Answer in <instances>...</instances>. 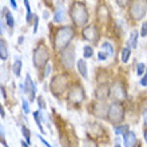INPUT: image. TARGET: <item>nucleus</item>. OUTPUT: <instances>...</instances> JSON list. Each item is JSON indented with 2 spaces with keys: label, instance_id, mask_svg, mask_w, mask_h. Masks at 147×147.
Returning a JSON list of instances; mask_svg holds the SVG:
<instances>
[{
  "label": "nucleus",
  "instance_id": "nucleus-12",
  "mask_svg": "<svg viewBox=\"0 0 147 147\" xmlns=\"http://www.w3.org/2000/svg\"><path fill=\"white\" fill-rule=\"evenodd\" d=\"M110 95H111V90H110V87L107 84H102V86L98 87L96 98L99 99V100H105V99H107Z\"/></svg>",
  "mask_w": 147,
  "mask_h": 147
},
{
  "label": "nucleus",
  "instance_id": "nucleus-44",
  "mask_svg": "<svg viewBox=\"0 0 147 147\" xmlns=\"http://www.w3.org/2000/svg\"><path fill=\"white\" fill-rule=\"evenodd\" d=\"M3 31H4V22L1 20V34H3Z\"/></svg>",
  "mask_w": 147,
  "mask_h": 147
},
{
  "label": "nucleus",
  "instance_id": "nucleus-47",
  "mask_svg": "<svg viewBox=\"0 0 147 147\" xmlns=\"http://www.w3.org/2000/svg\"><path fill=\"white\" fill-rule=\"evenodd\" d=\"M4 147H8V146H4Z\"/></svg>",
  "mask_w": 147,
  "mask_h": 147
},
{
  "label": "nucleus",
  "instance_id": "nucleus-15",
  "mask_svg": "<svg viewBox=\"0 0 147 147\" xmlns=\"http://www.w3.org/2000/svg\"><path fill=\"white\" fill-rule=\"evenodd\" d=\"M78 66V71H79V74H80L83 78H87L88 75H87V64H86V60L84 59H79L76 63Z\"/></svg>",
  "mask_w": 147,
  "mask_h": 147
},
{
  "label": "nucleus",
  "instance_id": "nucleus-46",
  "mask_svg": "<svg viewBox=\"0 0 147 147\" xmlns=\"http://www.w3.org/2000/svg\"><path fill=\"white\" fill-rule=\"evenodd\" d=\"M115 147H120V146H119V144H116V146H115Z\"/></svg>",
  "mask_w": 147,
  "mask_h": 147
},
{
  "label": "nucleus",
  "instance_id": "nucleus-25",
  "mask_svg": "<svg viewBox=\"0 0 147 147\" xmlns=\"http://www.w3.org/2000/svg\"><path fill=\"white\" fill-rule=\"evenodd\" d=\"M22 134H23V136L26 138V143L31 144V134H30V130L23 126V127H22Z\"/></svg>",
  "mask_w": 147,
  "mask_h": 147
},
{
  "label": "nucleus",
  "instance_id": "nucleus-38",
  "mask_svg": "<svg viewBox=\"0 0 147 147\" xmlns=\"http://www.w3.org/2000/svg\"><path fill=\"white\" fill-rule=\"evenodd\" d=\"M98 106H99V103H98ZM105 109H106V106L103 105V103H102V105H100V110H105ZM98 110H99V109H96V107H95V109H94V111H98ZM96 115L99 116V112H98ZM100 116H103V115H102V112H100Z\"/></svg>",
  "mask_w": 147,
  "mask_h": 147
},
{
  "label": "nucleus",
  "instance_id": "nucleus-40",
  "mask_svg": "<svg viewBox=\"0 0 147 147\" xmlns=\"http://www.w3.org/2000/svg\"><path fill=\"white\" fill-rule=\"evenodd\" d=\"M0 114H1V119H4V116H5V112H4V109H3V107H0Z\"/></svg>",
  "mask_w": 147,
  "mask_h": 147
},
{
  "label": "nucleus",
  "instance_id": "nucleus-29",
  "mask_svg": "<svg viewBox=\"0 0 147 147\" xmlns=\"http://www.w3.org/2000/svg\"><path fill=\"white\" fill-rule=\"evenodd\" d=\"M83 147H98V144L95 143L94 140L87 139V140H84V143H83Z\"/></svg>",
  "mask_w": 147,
  "mask_h": 147
},
{
  "label": "nucleus",
  "instance_id": "nucleus-18",
  "mask_svg": "<svg viewBox=\"0 0 147 147\" xmlns=\"http://www.w3.org/2000/svg\"><path fill=\"white\" fill-rule=\"evenodd\" d=\"M8 58V51H7V43L4 42L3 39L0 40V59L5 60Z\"/></svg>",
  "mask_w": 147,
  "mask_h": 147
},
{
  "label": "nucleus",
  "instance_id": "nucleus-32",
  "mask_svg": "<svg viewBox=\"0 0 147 147\" xmlns=\"http://www.w3.org/2000/svg\"><path fill=\"white\" fill-rule=\"evenodd\" d=\"M140 84L143 86V87H147V68H146V74H144L142 79H140Z\"/></svg>",
  "mask_w": 147,
  "mask_h": 147
},
{
  "label": "nucleus",
  "instance_id": "nucleus-6",
  "mask_svg": "<svg viewBox=\"0 0 147 147\" xmlns=\"http://www.w3.org/2000/svg\"><path fill=\"white\" fill-rule=\"evenodd\" d=\"M147 11V1L146 0H136V1H132L131 4V16L135 20H140L144 16Z\"/></svg>",
  "mask_w": 147,
  "mask_h": 147
},
{
  "label": "nucleus",
  "instance_id": "nucleus-11",
  "mask_svg": "<svg viewBox=\"0 0 147 147\" xmlns=\"http://www.w3.org/2000/svg\"><path fill=\"white\" fill-rule=\"evenodd\" d=\"M83 36H84L86 40H90V42H95L98 39V31L94 26H87V27L83 30Z\"/></svg>",
  "mask_w": 147,
  "mask_h": 147
},
{
  "label": "nucleus",
  "instance_id": "nucleus-39",
  "mask_svg": "<svg viewBox=\"0 0 147 147\" xmlns=\"http://www.w3.org/2000/svg\"><path fill=\"white\" fill-rule=\"evenodd\" d=\"M1 96H3V99L5 100V98H7V95H5V88H4L3 86H1Z\"/></svg>",
  "mask_w": 147,
  "mask_h": 147
},
{
  "label": "nucleus",
  "instance_id": "nucleus-45",
  "mask_svg": "<svg viewBox=\"0 0 147 147\" xmlns=\"http://www.w3.org/2000/svg\"><path fill=\"white\" fill-rule=\"evenodd\" d=\"M48 16H50L48 15V12H44V18H46V19H48Z\"/></svg>",
  "mask_w": 147,
  "mask_h": 147
},
{
  "label": "nucleus",
  "instance_id": "nucleus-30",
  "mask_svg": "<svg viewBox=\"0 0 147 147\" xmlns=\"http://www.w3.org/2000/svg\"><path fill=\"white\" fill-rule=\"evenodd\" d=\"M38 26H39V18L38 16H34V34H36V32H38Z\"/></svg>",
  "mask_w": 147,
  "mask_h": 147
},
{
  "label": "nucleus",
  "instance_id": "nucleus-9",
  "mask_svg": "<svg viewBox=\"0 0 147 147\" xmlns=\"http://www.w3.org/2000/svg\"><path fill=\"white\" fill-rule=\"evenodd\" d=\"M68 99L75 102V103H80V102L84 99V92H83V90H82L80 86H74L70 90Z\"/></svg>",
  "mask_w": 147,
  "mask_h": 147
},
{
  "label": "nucleus",
  "instance_id": "nucleus-7",
  "mask_svg": "<svg viewBox=\"0 0 147 147\" xmlns=\"http://www.w3.org/2000/svg\"><path fill=\"white\" fill-rule=\"evenodd\" d=\"M67 78L64 75H56L54 76L52 82H51V90L54 91L55 95H58V94H62L66 91L67 88Z\"/></svg>",
  "mask_w": 147,
  "mask_h": 147
},
{
  "label": "nucleus",
  "instance_id": "nucleus-17",
  "mask_svg": "<svg viewBox=\"0 0 147 147\" xmlns=\"http://www.w3.org/2000/svg\"><path fill=\"white\" fill-rule=\"evenodd\" d=\"M22 67H23V63H22V59L16 58L15 62H13V66H12V71L16 76H20V72H22Z\"/></svg>",
  "mask_w": 147,
  "mask_h": 147
},
{
  "label": "nucleus",
  "instance_id": "nucleus-20",
  "mask_svg": "<svg viewBox=\"0 0 147 147\" xmlns=\"http://www.w3.org/2000/svg\"><path fill=\"white\" fill-rule=\"evenodd\" d=\"M3 15L5 16V20H7V24L8 27L12 28L13 27V24H15V22H13V16H12V13L9 11H8L7 8H3Z\"/></svg>",
  "mask_w": 147,
  "mask_h": 147
},
{
  "label": "nucleus",
  "instance_id": "nucleus-26",
  "mask_svg": "<svg viewBox=\"0 0 147 147\" xmlns=\"http://www.w3.org/2000/svg\"><path fill=\"white\" fill-rule=\"evenodd\" d=\"M146 68L147 67L144 66L143 63H139V64L136 66V75H138V76H143V72H144Z\"/></svg>",
  "mask_w": 147,
  "mask_h": 147
},
{
  "label": "nucleus",
  "instance_id": "nucleus-3",
  "mask_svg": "<svg viewBox=\"0 0 147 147\" xmlns=\"http://www.w3.org/2000/svg\"><path fill=\"white\" fill-rule=\"evenodd\" d=\"M107 118H109V120L112 124H115V126L120 124L123 122V118H124L123 106L120 105L119 102H114L109 107V110H107Z\"/></svg>",
  "mask_w": 147,
  "mask_h": 147
},
{
  "label": "nucleus",
  "instance_id": "nucleus-13",
  "mask_svg": "<svg viewBox=\"0 0 147 147\" xmlns=\"http://www.w3.org/2000/svg\"><path fill=\"white\" fill-rule=\"evenodd\" d=\"M123 142H124V147H136L138 139L136 135L132 131H128L126 135L123 136Z\"/></svg>",
  "mask_w": 147,
  "mask_h": 147
},
{
  "label": "nucleus",
  "instance_id": "nucleus-19",
  "mask_svg": "<svg viewBox=\"0 0 147 147\" xmlns=\"http://www.w3.org/2000/svg\"><path fill=\"white\" fill-rule=\"evenodd\" d=\"M114 131H115L116 135H126L128 132V126L127 124H119V126H115L114 127Z\"/></svg>",
  "mask_w": 147,
  "mask_h": 147
},
{
  "label": "nucleus",
  "instance_id": "nucleus-10",
  "mask_svg": "<svg viewBox=\"0 0 147 147\" xmlns=\"http://www.w3.org/2000/svg\"><path fill=\"white\" fill-rule=\"evenodd\" d=\"M111 95L115 98V100H122L126 98V91H124L123 86L120 84V83H114L111 87Z\"/></svg>",
  "mask_w": 147,
  "mask_h": 147
},
{
  "label": "nucleus",
  "instance_id": "nucleus-2",
  "mask_svg": "<svg viewBox=\"0 0 147 147\" xmlns=\"http://www.w3.org/2000/svg\"><path fill=\"white\" fill-rule=\"evenodd\" d=\"M70 15L74 24L79 26V27L84 26L88 22V11H87L84 3H74V5L71 7Z\"/></svg>",
  "mask_w": 147,
  "mask_h": 147
},
{
  "label": "nucleus",
  "instance_id": "nucleus-5",
  "mask_svg": "<svg viewBox=\"0 0 147 147\" xmlns=\"http://www.w3.org/2000/svg\"><path fill=\"white\" fill-rule=\"evenodd\" d=\"M60 62L64 66V68L70 70L74 67V62H75V48L72 46H68L66 50L62 51L60 54Z\"/></svg>",
  "mask_w": 147,
  "mask_h": 147
},
{
  "label": "nucleus",
  "instance_id": "nucleus-16",
  "mask_svg": "<svg viewBox=\"0 0 147 147\" xmlns=\"http://www.w3.org/2000/svg\"><path fill=\"white\" fill-rule=\"evenodd\" d=\"M34 118H35V122H36V124H38V127H39V130H40V132H44V130H43V126H42V122H44V118H43L40 110H38V111H34Z\"/></svg>",
  "mask_w": 147,
  "mask_h": 147
},
{
  "label": "nucleus",
  "instance_id": "nucleus-28",
  "mask_svg": "<svg viewBox=\"0 0 147 147\" xmlns=\"http://www.w3.org/2000/svg\"><path fill=\"white\" fill-rule=\"evenodd\" d=\"M140 36H147V22H143L142 28H140Z\"/></svg>",
  "mask_w": 147,
  "mask_h": 147
},
{
  "label": "nucleus",
  "instance_id": "nucleus-33",
  "mask_svg": "<svg viewBox=\"0 0 147 147\" xmlns=\"http://www.w3.org/2000/svg\"><path fill=\"white\" fill-rule=\"evenodd\" d=\"M50 72H51V67L48 66V64H47V66L44 67V71H43V76L47 78L48 75H50Z\"/></svg>",
  "mask_w": 147,
  "mask_h": 147
},
{
  "label": "nucleus",
  "instance_id": "nucleus-41",
  "mask_svg": "<svg viewBox=\"0 0 147 147\" xmlns=\"http://www.w3.org/2000/svg\"><path fill=\"white\" fill-rule=\"evenodd\" d=\"M9 3H11L12 8H15V9H16V8H18V5H16V1H15V0H11V1H9Z\"/></svg>",
  "mask_w": 147,
  "mask_h": 147
},
{
  "label": "nucleus",
  "instance_id": "nucleus-24",
  "mask_svg": "<svg viewBox=\"0 0 147 147\" xmlns=\"http://www.w3.org/2000/svg\"><path fill=\"white\" fill-rule=\"evenodd\" d=\"M94 55V48L90 46H84V48H83V56H84L86 59L91 58Z\"/></svg>",
  "mask_w": 147,
  "mask_h": 147
},
{
  "label": "nucleus",
  "instance_id": "nucleus-14",
  "mask_svg": "<svg viewBox=\"0 0 147 147\" xmlns=\"http://www.w3.org/2000/svg\"><path fill=\"white\" fill-rule=\"evenodd\" d=\"M66 19V11L63 5H59V8L55 11V15H54V23H62L63 20Z\"/></svg>",
  "mask_w": 147,
  "mask_h": 147
},
{
  "label": "nucleus",
  "instance_id": "nucleus-36",
  "mask_svg": "<svg viewBox=\"0 0 147 147\" xmlns=\"http://www.w3.org/2000/svg\"><path fill=\"white\" fill-rule=\"evenodd\" d=\"M39 139L42 140V143H43V144H44V146H46V147H52V146H51V144H50V143H48V142H47V140H46V139H44V138H43V136H42V135H39Z\"/></svg>",
  "mask_w": 147,
  "mask_h": 147
},
{
  "label": "nucleus",
  "instance_id": "nucleus-23",
  "mask_svg": "<svg viewBox=\"0 0 147 147\" xmlns=\"http://www.w3.org/2000/svg\"><path fill=\"white\" fill-rule=\"evenodd\" d=\"M130 55H131V48H130V47H124L123 50H122V52H120V59H122V62L127 63Z\"/></svg>",
  "mask_w": 147,
  "mask_h": 147
},
{
  "label": "nucleus",
  "instance_id": "nucleus-43",
  "mask_svg": "<svg viewBox=\"0 0 147 147\" xmlns=\"http://www.w3.org/2000/svg\"><path fill=\"white\" fill-rule=\"evenodd\" d=\"M22 147H30V144H28V143H26V142H24V140H23V142H22Z\"/></svg>",
  "mask_w": 147,
  "mask_h": 147
},
{
  "label": "nucleus",
  "instance_id": "nucleus-34",
  "mask_svg": "<svg viewBox=\"0 0 147 147\" xmlns=\"http://www.w3.org/2000/svg\"><path fill=\"white\" fill-rule=\"evenodd\" d=\"M38 103H39V106H40V109H44V107H46V103H44V99H43L42 96H39V98H38Z\"/></svg>",
  "mask_w": 147,
  "mask_h": 147
},
{
  "label": "nucleus",
  "instance_id": "nucleus-42",
  "mask_svg": "<svg viewBox=\"0 0 147 147\" xmlns=\"http://www.w3.org/2000/svg\"><path fill=\"white\" fill-rule=\"evenodd\" d=\"M143 136H144V140H146V143H147V128L143 131Z\"/></svg>",
  "mask_w": 147,
  "mask_h": 147
},
{
  "label": "nucleus",
  "instance_id": "nucleus-4",
  "mask_svg": "<svg viewBox=\"0 0 147 147\" xmlns=\"http://www.w3.org/2000/svg\"><path fill=\"white\" fill-rule=\"evenodd\" d=\"M48 50L44 44H39L36 47V50L34 51V66L36 68H44L47 66V62H48Z\"/></svg>",
  "mask_w": 147,
  "mask_h": 147
},
{
  "label": "nucleus",
  "instance_id": "nucleus-27",
  "mask_svg": "<svg viewBox=\"0 0 147 147\" xmlns=\"http://www.w3.org/2000/svg\"><path fill=\"white\" fill-rule=\"evenodd\" d=\"M22 107H23V111L26 112V114H30L31 112V110H30V103H28V100H26V99H22Z\"/></svg>",
  "mask_w": 147,
  "mask_h": 147
},
{
  "label": "nucleus",
  "instance_id": "nucleus-21",
  "mask_svg": "<svg viewBox=\"0 0 147 147\" xmlns=\"http://www.w3.org/2000/svg\"><path fill=\"white\" fill-rule=\"evenodd\" d=\"M102 51H105L109 56H112V55H114V47H112V44L110 42L102 43Z\"/></svg>",
  "mask_w": 147,
  "mask_h": 147
},
{
  "label": "nucleus",
  "instance_id": "nucleus-37",
  "mask_svg": "<svg viewBox=\"0 0 147 147\" xmlns=\"http://www.w3.org/2000/svg\"><path fill=\"white\" fill-rule=\"evenodd\" d=\"M143 123H144V126L147 127V109L143 111Z\"/></svg>",
  "mask_w": 147,
  "mask_h": 147
},
{
  "label": "nucleus",
  "instance_id": "nucleus-35",
  "mask_svg": "<svg viewBox=\"0 0 147 147\" xmlns=\"http://www.w3.org/2000/svg\"><path fill=\"white\" fill-rule=\"evenodd\" d=\"M24 5L27 8V15H31V8H30V1L28 0H24Z\"/></svg>",
  "mask_w": 147,
  "mask_h": 147
},
{
  "label": "nucleus",
  "instance_id": "nucleus-22",
  "mask_svg": "<svg viewBox=\"0 0 147 147\" xmlns=\"http://www.w3.org/2000/svg\"><path fill=\"white\" fill-rule=\"evenodd\" d=\"M136 46H138V32L132 31L131 35H130V39H128V47L136 48Z\"/></svg>",
  "mask_w": 147,
  "mask_h": 147
},
{
  "label": "nucleus",
  "instance_id": "nucleus-8",
  "mask_svg": "<svg viewBox=\"0 0 147 147\" xmlns=\"http://www.w3.org/2000/svg\"><path fill=\"white\" fill-rule=\"evenodd\" d=\"M24 92L26 95L28 96V100L30 102H34L36 98V86L34 84V82H32L31 76L27 74V76H26V82H24Z\"/></svg>",
  "mask_w": 147,
  "mask_h": 147
},
{
  "label": "nucleus",
  "instance_id": "nucleus-1",
  "mask_svg": "<svg viewBox=\"0 0 147 147\" xmlns=\"http://www.w3.org/2000/svg\"><path fill=\"white\" fill-rule=\"evenodd\" d=\"M74 38V30L72 27H68V26H64V27H59L56 30V34H55L54 38V47L56 51H63L66 50L67 46L71 43Z\"/></svg>",
  "mask_w": 147,
  "mask_h": 147
},
{
  "label": "nucleus",
  "instance_id": "nucleus-31",
  "mask_svg": "<svg viewBox=\"0 0 147 147\" xmlns=\"http://www.w3.org/2000/svg\"><path fill=\"white\" fill-rule=\"evenodd\" d=\"M107 58H109V55L106 54L105 51H99V54H98V59L99 60H106Z\"/></svg>",
  "mask_w": 147,
  "mask_h": 147
}]
</instances>
